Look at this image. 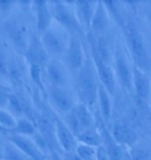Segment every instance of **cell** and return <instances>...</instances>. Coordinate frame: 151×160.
Masks as SVG:
<instances>
[{"label": "cell", "mask_w": 151, "mask_h": 160, "mask_svg": "<svg viewBox=\"0 0 151 160\" xmlns=\"http://www.w3.org/2000/svg\"><path fill=\"white\" fill-rule=\"evenodd\" d=\"M15 2L12 0H0V12H6L10 11Z\"/></svg>", "instance_id": "d6a6232c"}, {"label": "cell", "mask_w": 151, "mask_h": 160, "mask_svg": "<svg viewBox=\"0 0 151 160\" xmlns=\"http://www.w3.org/2000/svg\"><path fill=\"white\" fill-rule=\"evenodd\" d=\"M112 135L122 146L133 148L138 141V135L132 128L122 124H116L112 129Z\"/></svg>", "instance_id": "ac0fdd59"}, {"label": "cell", "mask_w": 151, "mask_h": 160, "mask_svg": "<svg viewBox=\"0 0 151 160\" xmlns=\"http://www.w3.org/2000/svg\"><path fill=\"white\" fill-rule=\"evenodd\" d=\"M149 13H150V15H151V1L149 3Z\"/></svg>", "instance_id": "8d00e7d4"}, {"label": "cell", "mask_w": 151, "mask_h": 160, "mask_svg": "<svg viewBox=\"0 0 151 160\" xmlns=\"http://www.w3.org/2000/svg\"><path fill=\"white\" fill-rule=\"evenodd\" d=\"M71 111L75 114L84 130L93 128V123H94L93 115L91 113L90 108L87 107L85 104L82 102L77 103L76 104V106Z\"/></svg>", "instance_id": "ffe728a7"}, {"label": "cell", "mask_w": 151, "mask_h": 160, "mask_svg": "<svg viewBox=\"0 0 151 160\" xmlns=\"http://www.w3.org/2000/svg\"><path fill=\"white\" fill-rule=\"evenodd\" d=\"M102 146L107 150L112 160H124L125 158V153L123 149V146L114 139L112 133L107 129H103L101 132Z\"/></svg>", "instance_id": "d6986e66"}, {"label": "cell", "mask_w": 151, "mask_h": 160, "mask_svg": "<svg viewBox=\"0 0 151 160\" xmlns=\"http://www.w3.org/2000/svg\"><path fill=\"white\" fill-rule=\"evenodd\" d=\"M6 139L8 140V142L12 143L16 148L20 149L25 156H27L30 160H46V155L37 147L33 139L14 133L9 134Z\"/></svg>", "instance_id": "8992f818"}, {"label": "cell", "mask_w": 151, "mask_h": 160, "mask_svg": "<svg viewBox=\"0 0 151 160\" xmlns=\"http://www.w3.org/2000/svg\"><path fill=\"white\" fill-rule=\"evenodd\" d=\"M98 103L101 117L105 121L110 119L111 112H112V102H111V94L101 84H100L99 94H98Z\"/></svg>", "instance_id": "44dd1931"}, {"label": "cell", "mask_w": 151, "mask_h": 160, "mask_svg": "<svg viewBox=\"0 0 151 160\" xmlns=\"http://www.w3.org/2000/svg\"><path fill=\"white\" fill-rule=\"evenodd\" d=\"M133 86L139 99L145 102L150 101L151 78L147 71L142 70L135 65L133 66Z\"/></svg>", "instance_id": "30bf717a"}, {"label": "cell", "mask_w": 151, "mask_h": 160, "mask_svg": "<svg viewBox=\"0 0 151 160\" xmlns=\"http://www.w3.org/2000/svg\"><path fill=\"white\" fill-rule=\"evenodd\" d=\"M6 33L14 46L21 52H26L29 43H27V29L23 23L18 20L9 21L6 24Z\"/></svg>", "instance_id": "8fae6325"}, {"label": "cell", "mask_w": 151, "mask_h": 160, "mask_svg": "<svg viewBox=\"0 0 151 160\" xmlns=\"http://www.w3.org/2000/svg\"><path fill=\"white\" fill-rule=\"evenodd\" d=\"M55 132L58 145L64 153L75 152L78 144L77 139L62 119L58 118L55 121Z\"/></svg>", "instance_id": "9c48e42d"}, {"label": "cell", "mask_w": 151, "mask_h": 160, "mask_svg": "<svg viewBox=\"0 0 151 160\" xmlns=\"http://www.w3.org/2000/svg\"><path fill=\"white\" fill-rule=\"evenodd\" d=\"M0 160H4V148H3V145H0Z\"/></svg>", "instance_id": "d590c367"}, {"label": "cell", "mask_w": 151, "mask_h": 160, "mask_svg": "<svg viewBox=\"0 0 151 160\" xmlns=\"http://www.w3.org/2000/svg\"><path fill=\"white\" fill-rule=\"evenodd\" d=\"M4 148V160H30L25 155L16 148L12 143L7 142L3 144Z\"/></svg>", "instance_id": "cb8c5ba5"}, {"label": "cell", "mask_w": 151, "mask_h": 160, "mask_svg": "<svg viewBox=\"0 0 151 160\" xmlns=\"http://www.w3.org/2000/svg\"><path fill=\"white\" fill-rule=\"evenodd\" d=\"M93 49V62L99 81L110 94H113L116 87L115 73L113 69H111L110 64L103 62L100 58L99 54L95 51V49L94 48Z\"/></svg>", "instance_id": "52a82bcc"}, {"label": "cell", "mask_w": 151, "mask_h": 160, "mask_svg": "<svg viewBox=\"0 0 151 160\" xmlns=\"http://www.w3.org/2000/svg\"><path fill=\"white\" fill-rule=\"evenodd\" d=\"M50 97L56 108L63 113H69L76 106V103L69 92L63 87L51 86L50 87Z\"/></svg>", "instance_id": "5bb4252c"}, {"label": "cell", "mask_w": 151, "mask_h": 160, "mask_svg": "<svg viewBox=\"0 0 151 160\" xmlns=\"http://www.w3.org/2000/svg\"><path fill=\"white\" fill-rule=\"evenodd\" d=\"M11 133L23 135V136H33L37 133L35 124L29 118H21L16 119V126L11 130Z\"/></svg>", "instance_id": "603a6c76"}, {"label": "cell", "mask_w": 151, "mask_h": 160, "mask_svg": "<svg viewBox=\"0 0 151 160\" xmlns=\"http://www.w3.org/2000/svg\"><path fill=\"white\" fill-rule=\"evenodd\" d=\"M149 102H150V105H151V97H150V101H149Z\"/></svg>", "instance_id": "74e56055"}, {"label": "cell", "mask_w": 151, "mask_h": 160, "mask_svg": "<svg viewBox=\"0 0 151 160\" xmlns=\"http://www.w3.org/2000/svg\"><path fill=\"white\" fill-rule=\"evenodd\" d=\"M6 109H8V112L12 115V117L15 118H23L22 116L24 115L23 108H22V104L21 102V99L16 94L12 93L11 96L9 98V101L7 103Z\"/></svg>", "instance_id": "d4e9b609"}, {"label": "cell", "mask_w": 151, "mask_h": 160, "mask_svg": "<svg viewBox=\"0 0 151 160\" xmlns=\"http://www.w3.org/2000/svg\"><path fill=\"white\" fill-rule=\"evenodd\" d=\"M63 121L65 122V124L68 126V127L72 131V132L75 134L76 137L82 131H84V129L82 128L81 125L79 123V121L76 118V117L75 114L72 111H70L69 113H66L65 117H64Z\"/></svg>", "instance_id": "4316f807"}, {"label": "cell", "mask_w": 151, "mask_h": 160, "mask_svg": "<svg viewBox=\"0 0 151 160\" xmlns=\"http://www.w3.org/2000/svg\"><path fill=\"white\" fill-rule=\"evenodd\" d=\"M67 65L73 70H79L85 63V51L81 44V41L77 35L70 34V39L68 49L65 53Z\"/></svg>", "instance_id": "ba28073f"}, {"label": "cell", "mask_w": 151, "mask_h": 160, "mask_svg": "<svg viewBox=\"0 0 151 160\" xmlns=\"http://www.w3.org/2000/svg\"><path fill=\"white\" fill-rule=\"evenodd\" d=\"M115 71L122 86L128 90L132 92L134 90L133 86V66L129 62L127 54L124 52L123 47L117 46L115 52Z\"/></svg>", "instance_id": "5b68a950"}, {"label": "cell", "mask_w": 151, "mask_h": 160, "mask_svg": "<svg viewBox=\"0 0 151 160\" xmlns=\"http://www.w3.org/2000/svg\"><path fill=\"white\" fill-rule=\"evenodd\" d=\"M9 73V62L5 52L0 48V75L7 76Z\"/></svg>", "instance_id": "4dcf8cb0"}, {"label": "cell", "mask_w": 151, "mask_h": 160, "mask_svg": "<svg viewBox=\"0 0 151 160\" xmlns=\"http://www.w3.org/2000/svg\"><path fill=\"white\" fill-rule=\"evenodd\" d=\"M32 5L37 16V29L43 34L52 26V22L53 20L50 4L47 1L37 0L33 1Z\"/></svg>", "instance_id": "4fadbf2b"}, {"label": "cell", "mask_w": 151, "mask_h": 160, "mask_svg": "<svg viewBox=\"0 0 151 160\" xmlns=\"http://www.w3.org/2000/svg\"><path fill=\"white\" fill-rule=\"evenodd\" d=\"M0 125L11 132L16 126V119L8 111L0 109Z\"/></svg>", "instance_id": "83f0119b"}, {"label": "cell", "mask_w": 151, "mask_h": 160, "mask_svg": "<svg viewBox=\"0 0 151 160\" xmlns=\"http://www.w3.org/2000/svg\"><path fill=\"white\" fill-rule=\"evenodd\" d=\"M75 152L81 160H96L97 148L78 143Z\"/></svg>", "instance_id": "484cf974"}, {"label": "cell", "mask_w": 151, "mask_h": 160, "mask_svg": "<svg viewBox=\"0 0 151 160\" xmlns=\"http://www.w3.org/2000/svg\"><path fill=\"white\" fill-rule=\"evenodd\" d=\"M109 26V11L105 6L104 2H98L94 12L91 29L94 35L100 37L104 34Z\"/></svg>", "instance_id": "e0dca14e"}, {"label": "cell", "mask_w": 151, "mask_h": 160, "mask_svg": "<svg viewBox=\"0 0 151 160\" xmlns=\"http://www.w3.org/2000/svg\"><path fill=\"white\" fill-rule=\"evenodd\" d=\"M30 76L33 81L35 82L37 86H39L42 91H45V86L42 81V78H41V68L37 67V66H34L31 65L30 66Z\"/></svg>", "instance_id": "f546056e"}, {"label": "cell", "mask_w": 151, "mask_h": 160, "mask_svg": "<svg viewBox=\"0 0 151 160\" xmlns=\"http://www.w3.org/2000/svg\"><path fill=\"white\" fill-rule=\"evenodd\" d=\"M124 35L131 57L134 60V65L147 72L149 71L150 57L139 30L133 24H127L124 28Z\"/></svg>", "instance_id": "7a4b0ae2"}, {"label": "cell", "mask_w": 151, "mask_h": 160, "mask_svg": "<svg viewBox=\"0 0 151 160\" xmlns=\"http://www.w3.org/2000/svg\"><path fill=\"white\" fill-rule=\"evenodd\" d=\"M96 160H112L110 157V155L108 154L107 150L105 148L100 145V147L97 148V156H96Z\"/></svg>", "instance_id": "1f68e13d"}, {"label": "cell", "mask_w": 151, "mask_h": 160, "mask_svg": "<svg viewBox=\"0 0 151 160\" xmlns=\"http://www.w3.org/2000/svg\"><path fill=\"white\" fill-rule=\"evenodd\" d=\"M11 94V89L0 83V109L6 108Z\"/></svg>", "instance_id": "f1b7e54d"}, {"label": "cell", "mask_w": 151, "mask_h": 160, "mask_svg": "<svg viewBox=\"0 0 151 160\" xmlns=\"http://www.w3.org/2000/svg\"><path fill=\"white\" fill-rule=\"evenodd\" d=\"M100 81L93 62L87 61L78 70L77 75V91L80 102L85 104L87 107H93L98 102Z\"/></svg>", "instance_id": "6da1fadb"}, {"label": "cell", "mask_w": 151, "mask_h": 160, "mask_svg": "<svg viewBox=\"0 0 151 160\" xmlns=\"http://www.w3.org/2000/svg\"><path fill=\"white\" fill-rule=\"evenodd\" d=\"M66 35L67 30L61 26L58 29L51 26L42 34L41 42L49 55L57 57L66 53L70 39V35Z\"/></svg>", "instance_id": "277c9868"}, {"label": "cell", "mask_w": 151, "mask_h": 160, "mask_svg": "<svg viewBox=\"0 0 151 160\" xmlns=\"http://www.w3.org/2000/svg\"><path fill=\"white\" fill-rule=\"evenodd\" d=\"M0 134L6 138L9 134H11V132L9 131V130H7V129H6L5 127H3V126L0 125Z\"/></svg>", "instance_id": "e575fe53"}, {"label": "cell", "mask_w": 151, "mask_h": 160, "mask_svg": "<svg viewBox=\"0 0 151 160\" xmlns=\"http://www.w3.org/2000/svg\"><path fill=\"white\" fill-rule=\"evenodd\" d=\"M48 79L51 86L63 87L68 81L67 69L62 63L57 59H50L46 67Z\"/></svg>", "instance_id": "9a60e30c"}, {"label": "cell", "mask_w": 151, "mask_h": 160, "mask_svg": "<svg viewBox=\"0 0 151 160\" xmlns=\"http://www.w3.org/2000/svg\"><path fill=\"white\" fill-rule=\"evenodd\" d=\"M25 56L28 62L31 65L40 67H46V65L50 61L49 54L46 50L44 45L42 44L41 39L37 38H34L29 42L28 49L25 52Z\"/></svg>", "instance_id": "7c38bea8"}, {"label": "cell", "mask_w": 151, "mask_h": 160, "mask_svg": "<svg viewBox=\"0 0 151 160\" xmlns=\"http://www.w3.org/2000/svg\"><path fill=\"white\" fill-rule=\"evenodd\" d=\"M76 139L78 143L92 146L94 148H98L100 145H102L100 132L95 130L93 127L82 131L78 135H76Z\"/></svg>", "instance_id": "7402d4cb"}, {"label": "cell", "mask_w": 151, "mask_h": 160, "mask_svg": "<svg viewBox=\"0 0 151 160\" xmlns=\"http://www.w3.org/2000/svg\"><path fill=\"white\" fill-rule=\"evenodd\" d=\"M52 10V17L61 27H62L70 34L83 35L84 28L79 22L76 14L75 9L69 6L68 2L64 1H52L49 2Z\"/></svg>", "instance_id": "3957f363"}, {"label": "cell", "mask_w": 151, "mask_h": 160, "mask_svg": "<svg viewBox=\"0 0 151 160\" xmlns=\"http://www.w3.org/2000/svg\"><path fill=\"white\" fill-rule=\"evenodd\" d=\"M96 1H76L75 12L83 28L91 29L93 15L97 7Z\"/></svg>", "instance_id": "2e32d148"}, {"label": "cell", "mask_w": 151, "mask_h": 160, "mask_svg": "<svg viewBox=\"0 0 151 160\" xmlns=\"http://www.w3.org/2000/svg\"><path fill=\"white\" fill-rule=\"evenodd\" d=\"M62 160H81L80 158L76 155V152H70V153H64L63 159Z\"/></svg>", "instance_id": "836d02e7"}]
</instances>
